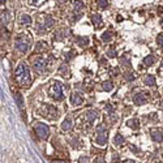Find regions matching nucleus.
I'll return each mask as SVG.
<instances>
[{
    "mask_svg": "<svg viewBox=\"0 0 163 163\" xmlns=\"http://www.w3.org/2000/svg\"><path fill=\"white\" fill-rule=\"evenodd\" d=\"M14 77H16L17 82H19V85H21V86H24V88L30 86V84H31L30 69L25 63H20L17 65L16 71H14Z\"/></svg>",
    "mask_w": 163,
    "mask_h": 163,
    "instance_id": "nucleus-1",
    "label": "nucleus"
},
{
    "mask_svg": "<svg viewBox=\"0 0 163 163\" xmlns=\"http://www.w3.org/2000/svg\"><path fill=\"white\" fill-rule=\"evenodd\" d=\"M30 41H31V37H29V35H25V34L19 35L16 38V42H14L16 50L20 51V52H22V54H25L30 47Z\"/></svg>",
    "mask_w": 163,
    "mask_h": 163,
    "instance_id": "nucleus-2",
    "label": "nucleus"
},
{
    "mask_svg": "<svg viewBox=\"0 0 163 163\" xmlns=\"http://www.w3.org/2000/svg\"><path fill=\"white\" fill-rule=\"evenodd\" d=\"M50 95L52 97L55 101H62L64 99V89H63V85L55 81L50 88Z\"/></svg>",
    "mask_w": 163,
    "mask_h": 163,
    "instance_id": "nucleus-3",
    "label": "nucleus"
},
{
    "mask_svg": "<svg viewBox=\"0 0 163 163\" xmlns=\"http://www.w3.org/2000/svg\"><path fill=\"white\" fill-rule=\"evenodd\" d=\"M42 20H43V21H38L35 29H37L38 33H46L54 25V19L51 16H46L45 14V16H42Z\"/></svg>",
    "mask_w": 163,
    "mask_h": 163,
    "instance_id": "nucleus-4",
    "label": "nucleus"
},
{
    "mask_svg": "<svg viewBox=\"0 0 163 163\" xmlns=\"http://www.w3.org/2000/svg\"><path fill=\"white\" fill-rule=\"evenodd\" d=\"M41 112L45 117L50 119V120H56L59 117V111L55 106L52 105H45L43 107L41 108Z\"/></svg>",
    "mask_w": 163,
    "mask_h": 163,
    "instance_id": "nucleus-5",
    "label": "nucleus"
},
{
    "mask_svg": "<svg viewBox=\"0 0 163 163\" xmlns=\"http://www.w3.org/2000/svg\"><path fill=\"white\" fill-rule=\"evenodd\" d=\"M34 132H35V134L39 137V139L46 140L50 134V128H48V125H46L43 123H37L35 125H34Z\"/></svg>",
    "mask_w": 163,
    "mask_h": 163,
    "instance_id": "nucleus-6",
    "label": "nucleus"
},
{
    "mask_svg": "<svg viewBox=\"0 0 163 163\" xmlns=\"http://www.w3.org/2000/svg\"><path fill=\"white\" fill-rule=\"evenodd\" d=\"M33 68L35 69L39 74L45 72V67H46V60L42 57V56H37V57H33Z\"/></svg>",
    "mask_w": 163,
    "mask_h": 163,
    "instance_id": "nucleus-7",
    "label": "nucleus"
},
{
    "mask_svg": "<svg viewBox=\"0 0 163 163\" xmlns=\"http://www.w3.org/2000/svg\"><path fill=\"white\" fill-rule=\"evenodd\" d=\"M84 8H85V5H84V3L81 2V0H76V2H74V8H73L74 16L72 17V22H76L84 14Z\"/></svg>",
    "mask_w": 163,
    "mask_h": 163,
    "instance_id": "nucleus-8",
    "label": "nucleus"
},
{
    "mask_svg": "<svg viewBox=\"0 0 163 163\" xmlns=\"http://www.w3.org/2000/svg\"><path fill=\"white\" fill-rule=\"evenodd\" d=\"M97 131L99 132V134L97 136L95 142H97L98 145H101V146H105V145L107 144V131L105 129L103 125H99V127L97 128Z\"/></svg>",
    "mask_w": 163,
    "mask_h": 163,
    "instance_id": "nucleus-9",
    "label": "nucleus"
},
{
    "mask_svg": "<svg viewBox=\"0 0 163 163\" xmlns=\"http://www.w3.org/2000/svg\"><path fill=\"white\" fill-rule=\"evenodd\" d=\"M150 134H151V139L154 141H157V142H162L163 141V132L160 129H151Z\"/></svg>",
    "mask_w": 163,
    "mask_h": 163,
    "instance_id": "nucleus-10",
    "label": "nucleus"
},
{
    "mask_svg": "<svg viewBox=\"0 0 163 163\" xmlns=\"http://www.w3.org/2000/svg\"><path fill=\"white\" fill-rule=\"evenodd\" d=\"M71 103L73 106H80L84 103V98L80 95V94H77V93H73L72 95H71Z\"/></svg>",
    "mask_w": 163,
    "mask_h": 163,
    "instance_id": "nucleus-11",
    "label": "nucleus"
},
{
    "mask_svg": "<svg viewBox=\"0 0 163 163\" xmlns=\"http://www.w3.org/2000/svg\"><path fill=\"white\" fill-rule=\"evenodd\" d=\"M133 102L137 106H142V105L146 103V97H145L142 93H139V94H136V95H134Z\"/></svg>",
    "mask_w": 163,
    "mask_h": 163,
    "instance_id": "nucleus-12",
    "label": "nucleus"
},
{
    "mask_svg": "<svg viewBox=\"0 0 163 163\" xmlns=\"http://www.w3.org/2000/svg\"><path fill=\"white\" fill-rule=\"evenodd\" d=\"M91 22L95 28H102V25H103V21H102V17L101 14H93L91 16Z\"/></svg>",
    "mask_w": 163,
    "mask_h": 163,
    "instance_id": "nucleus-13",
    "label": "nucleus"
},
{
    "mask_svg": "<svg viewBox=\"0 0 163 163\" xmlns=\"http://www.w3.org/2000/svg\"><path fill=\"white\" fill-rule=\"evenodd\" d=\"M85 119H86L89 123L94 122V120L97 119V112L94 110H88L86 112H85Z\"/></svg>",
    "mask_w": 163,
    "mask_h": 163,
    "instance_id": "nucleus-14",
    "label": "nucleus"
},
{
    "mask_svg": "<svg viewBox=\"0 0 163 163\" xmlns=\"http://www.w3.org/2000/svg\"><path fill=\"white\" fill-rule=\"evenodd\" d=\"M19 21H20V24L21 25H30L31 24V17L29 16V14H21L20 17H19Z\"/></svg>",
    "mask_w": 163,
    "mask_h": 163,
    "instance_id": "nucleus-15",
    "label": "nucleus"
},
{
    "mask_svg": "<svg viewBox=\"0 0 163 163\" xmlns=\"http://www.w3.org/2000/svg\"><path fill=\"white\" fill-rule=\"evenodd\" d=\"M127 125L132 128V129H139L140 128V122L137 119H131V120H128L127 122Z\"/></svg>",
    "mask_w": 163,
    "mask_h": 163,
    "instance_id": "nucleus-16",
    "label": "nucleus"
},
{
    "mask_svg": "<svg viewBox=\"0 0 163 163\" xmlns=\"http://www.w3.org/2000/svg\"><path fill=\"white\" fill-rule=\"evenodd\" d=\"M144 82H145V85H148V86H154V85H155V77L151 74H148L144 79Z\"/></svg>",
    "mask_w": 163,
    "mask_h": 163,
    "instance_id": "nucleus-17",
    "label": "nucleus"
},
{
    "mask_svg": "<svg viewBox=\"0 0 163 163\" xmlns=\"http://www.w3.org/2000/svg\"><path fill=\"white\" fill-rule=\"evenodd\" d=\"M76 41H77V43H79V46H81V47H86L89 45V38L88 37H77Z\"/></svg>",
    "mask_w": 163,
    "mask_h": 163,
    "instance_id": "nucleus-18",
    "label": "nucleus"
},
{
    "mask_svg": "<svg viewBox=\"0 0 163 163\" xmlns=\"http://www.w3.org/2000/svg\"><path fill=\"white\" fill-rule=\"evenodd\" d=\"M71 128H72V120L69 117H67L64 122L62 123V129L63 131H69Z\"/></svg>",
    "mask_w": 163,
    "mask_h": 163,
    "instance_id": "nucleus-19",
    "label": "nucleus"
},
{
    "mask_svg": "<svg viewBox=\"0 0 163 163\" xmlns=\"http://www.w3.org/2000/svg\"><path fill=\"white\" fill-rule=\"evenodd\" d=\"M124 142H125V139H124L122 134L117 133V134L114 137V145H115V146H119V145H122V144H124Z\"/></svg>",
    "mask_w": 163,
    "mask_h": 163,
    "instance_id": "nucleus-20",
    "label": "nucleus"
},
{
    "mask_svg": "<svg viewBox=\"0 0 163 163\" xmlns=\"http://www.w3.org/2000/svg\"><path fill=\"white\" fill-rule=\"evenodd\" d=\"M59 73L60 74H64L65 77H69V74H68V73H69V69H68V65L67 64H63V65H60V68H59Z\"/></svg>",
    "mask_w": 163,
    "mask_h": 163,
    "instance_id": "nucleus-21",
    "label": "nucleus"
},
{
    "mask_svg": "<svg viewBox=\"0 0 163 163\" xmlns=\"http://www.w3.org/2000/svg\"><path fill=\"white\" fill-rule=\"evenodd\" d=\"M47 50V45L45 42H38V45L35 47V52H42V51H46Z\"/></svg>",
    "mask_w": 163,
    "mask_h": 163,
    "instance_id": "nucleus-22",
    "label": "nucleus"
},
{
    "mask_svg": "<svg viewBox=\"0 0 163 163\" xmlns=\"http://www.w3.org/2000/svg\"><path fill=\"white\" fill-rule=\"evenodd\" d=\"M102 41H103V42H110L111 41V38H112V33H111V31H105L103 34H102Z\"/></svg>",
    "mask_w": 163,
    "mask_h": 163,
    "instance_id": "nucleus-23",
    "label": "nucleus"
},
{
    "mask_svg": "<svg viewBox=\"0 0 163 163\" xmlns=\"http://www.w3.org/2000/svg\"><path fill=\"white\" fill-rule=\"evenodd\" d=\"M67 35V30H59L56 31V35H55V41H60V39H63L64 37Z\"/></svg>",
    "mask_w": 163,
    "mask_h": 163,
    "instance_id": "nucleus-24",
    "label": "nucleus"
},
{
    "mask_svg": "<svg viewBox=\"0 0 163 163\" xmlns=\"http://www.w3.org/2000/svg\"><path fill=\"white\" fill-rule=\"evenodd\" d=\"M154 62H155V57H154L153 55H149V56H146L144 59V64L145 65H151Z\"/></svg>",
    "mask_w": 163,
    "mask_h": 163,
    "instance_id": "nucleus-25",
    "label": "nucleus"
},
{
    "mask_svg": "<svg viewBox=\"0 0 163 163\" xmlns=\"http://www.w3.org/2000/svg\"><path fill=\"white\" fill-rule=\"evenodd\" d=\"M112 88H114V84L111 81H105L103 82V90L105 91H111V90H112Z\"/></svg>",
    "mask_w": 163,
    "mask_h": 163,
    "instance_id": "nucleus-26",
    "label": "nucleus"
},
{
    "mask_svg": "<svg viewBox=\"0 0 163 163\" xmlns=\"http://www.w3.org/2000/svg\"><path fill=\"white\" fill-rule=\"evenodd\" d=\"M97 3H98V7L101 8V9H105V8L108 7V2H107V0H97Z\"/></svg>",
    "mask_w": 163,
    "mask_h": 163,
    "instance_id": "nucleus-27",
    "label": "nucleus"
},
{
    "mask_svg": "<svg viewBox=\"0 0 163 163\" xmlns=\"http://www.w3.org/2000/svg\"><path fill=\"white\" fill-rule=\"evenodd\" d=\"M116 55H117V52H116L115 48H110V50L107 51V56H108V57H116Z\"/></svg>",
    "mask_w": 163,
    "mask_h": 163,
    "instance_id": "nucleus-28",
    "label": "nucleus"
},
{
    "mask_svg": "<svg viewBox=\"0 0 163 163\" xmlns=\"http://www.w3.org/2000/svg\"><path fill=\"white\" fill-rule=\"evenodd\" d=\"M157 45L159 47H163V33H160L159 35L157 37Z\"/></svg>",
    "mask_w": 163,
    "mask_h": 163,
    "instance_id": "nucleus-29",
    "label": "nucleus"
},
{
    "mask_svg": "<svg viewBox=\"0 0 163 163\" xmlns=\"http://www.w3.org/2000/svg\"><path fill=\"white\" fill-rule=\"evenodd\" d=\"M16 101H17V103H19V107L22 108V97L20 95V93H16Z\"/></svg>",
    "mask_w": 163,
    "mask_h": 163,
    "instance_id": "nucleus-30",
    "label": "nucleus"
},
{
    "mask_svg": "<svg viewBox=\"0 0 163 163\" xmlns=\"http://www.w3.org/2000/svg\"><path fill=\"white\" fill-rule=\"evenodd\" d=\"M79 163H90V159H89V157H86V155H81V157L79 158Z\"/></svg>",
    "mask_w": 163,
    "mask_h": 163,
    "instance_id": "nucleus-31",
    "label": "nucleus"
},
{
    "mask_svg": "<svg viewBox=\"0 0 163 163\" xmlns=\"http://www.w3.org/2000/svg\"><path fill=\"white\" fill-rule=\"evenodd\" d=\"M45 0H29V3L31 4V5H39L41 3H43Z\"/></svg>",
    "mask_w": 163,
    "mask_h": 163,
    "instance_id": "nucleus-32",
    "label": "nucleus"
},
{
    "mask_svg": "<svg viewBox=\"0 0 163 163\" xmlns=\"http://www.w3.org/2000/svg\"><path fill=\"white\" fill-rule=\"evenodd\" d=\"M94 163H106V162H105V159L102 158V157H98V158H97V160L94 162Z\"/></svg>",
    "mask_w": 163,
    "mask_h": 163,
    "instance_id": "nucleus-33",
    "label": "nucleus"
},
{
    "mask_svg": "<svg viewBox=\"0 0 163 163\" xmlns=\"http://www.w3.org/2000/svg\"><path fill=\"white\" fill-rule=\"evenodd\" d=\"M112 160H114V162H119V155H117V154H114Z\"/></svg>",
    "mask_w": 163,
    "mask_h": 163,
    "instance_id": "nucleus-34",
    "label": "nucleus"
},
{
    "mask_svg": "<svg viewBox=\"0 0 163 163\" xmlns=\"http://www.w3.org/2000/svg\"><path fill=\"white\" fill-rule=\"evenodd\" d=\"M117 72H119V69H117V68H115V69H112V74H114V76H116V74H117Z\"/></svg>",
    "mask_w": 163,
    "mask_h": 163,
    "instance_id": "nucleus-35",
    "label": "nucleus"
},
{
    "mask_svg": "<svg viewBox=\"0 0 163 163\" xmlns=\"http://www.w3.org/2000/svg\"><path fill=\"white\" fill-rule=\"evenodd\" d=\"M117 21L122 22V21H123V17H122V16H117Z\"/></svg>",
    "mask_w": 163,
    "mask_h": 163,
    "instance_id": "nucleus-36",
    "label": "nucleus"
},
{
    "mask_svg": "<svg viewBox=\"0 0 163 163\" xmlns=\"http://www.w3.org/2000/svg\"><path fill=\"white\" fill-rule=\"evenodd\" d=\"M51 163H64V162H62V160H52Z\"/></svg>",
    "mask_w": 163,
    "mask_h": 163,
    "instance_id": "nucleus-37",
    "label": "nucleus"
},
{
    "mask_svg": "<svg viewBox=\"0 0 163 163\" xmlns=\"http://www.w3.org/2000/svg\"><path fill=\"white\" fill-rule=\"evenodd\" d=\"M123 163H134V162H133V160H124Z\"/></svg>",
    "mask_w": 163,
    "mask_h": 163,
    "instance_id": "nucleus-38",
    "label": "nucleus"
},
{
    "mask_svg": "<svg viewBox=\"0 0 163 163\" xmlns=\"http://www.w3.org/2000/svg\"><path fill=\"white\" fill-rule=\"evenodd\" d=\"M4 2H5V0H0V4H3Z\"/></svg>",
    "mask_w": 163,
    "mask_h": 163,
    "instance_id": "nucleus-39",
    "label": "nucleus"
},
{
    "mask_svg": "<svg viewBox=\"0 0 163 163\" xmlns=\"http://www.w3.org/2000/svg\"><path fill=\"white\" fill-rule=\"evenodd\" d=\"M160 25H162V28H163V21H162V22H160Z\"/></svg>",
    "mask_w": 163,
    "mask_h": 163,
    "instance_id": "nucleus-40",
    "label": "nucleus"
},
{
    "mask_svg": "<svg viewBox=\"0 0 163 163\" xmlns=\"http://www.w3.org/2000/svg\"><path fill=\"white\" fill-rule=\"evenodd\" d=\"M157 163H159V162H157Z\"/></svg>",
    "mask_w": 163,
    "mask_h": 163,
    "instance_id": "nucleus-41",
    "label": "nucleus"
}]
</instances>
